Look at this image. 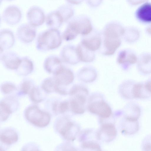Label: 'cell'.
<instances>
[{"label": "cell", "mask_w": 151, "mask_h": 151, "mask_svg": "<svg viewBox=\"0 0 151 151\" xmlns=\"http://www.w3.org/2000/svg\"><path fill=\"white\" fill-rule=\"evenodd\" d=\"M136 82L132 80H127L123 82L120 85L119 90L121 94L125 98L132 99L133 88Z\"/></svg>", "instance_id": "cell-27"}, {"label": "cell", "mask_w": 151, "mask_h": 151, "mask_svg": "<svg viewBox=\"0 0 151 151\" xmlns=\"http://www.w3.org/2000/svg\"><path fill=\"white\" fill-rule=\"evenodd\" d=\"M88 107L91 113L102 118H109L112 113L110 106L102 100L92 101L89 104Z\"/></svg>", "instance_id": "cell-10"}, {"label": "cell", "mask_w": 151, "mask_h": 151, "mask_svg": "<svg viewBox=\"0 0 151 151\" xmlns=\"http://www.w3.org/2000/svg\"><path fill=\"white\" fill-rule=\"evenodd\" d=\"M37 34L35 27L29 23L23 24L17 28L16 35L17 38L24 43H29L35 39Z\"/></svg>", "instance_id": "cell-7"}, {"label": "cell", "mask_w": 151, "mask_h": 151, "mask_svg": "<svg viewBox=\"0 0 151 151\" xmlns=\"http://www.w3.org/2000/svg\"><path fill=\"white\" fill-rule=\"evenodd\" d=\"M68 26L78 35H87L93 28L90 19L85 15H80L72 18L68 22Z\"/></svg>", "instance_id": "cell-3"}, {"label": "cell", "mask_w": 151, "mask_h": 151, "mask_svg": "<svg viewBox=\"0 0 151 151\" xmlns=\"http://www.w3.org/2000/svg\"><path fill=\"white\" fill-rule=\"evenodd\" d=\"M140 36V32L137 29L133 27H129L125 28L122 37L126 42L132 43L137 41Z\"/></svg>", "instance_id": "cell-28"}, {"label": "cell", "mask_w": 151, "mask_h": 151, "mask_svg": "<svg viewBox=\"0 0 151 151\" xmlns=\"http://www.w3.org/2000/svg\"><path fill=\"white\" fill-rule=\"evenodd\" d=\"M69 4L73 5H78L81 4L84 0H65Z\"/></svg>", "instance_id": "cell-42"}, {"label": "cell", "mask_w": 151, "mask_h": 151, "mask_svg": "<svg viewBox=\"0 0 151 151\" xmlns=\"http://www.w3.org/2000/svg\"><path fill=\"white\" fill-rule=\"evenodd\" d=\"M57 84L53 77H47L42 82L40 87L42 91L47 93L56 92Z\"/></svg>", "instance_id": "cell-31"}, {"label": "cell", "mask_w": 151, "mask_h": 151, "mask_svg": "<svg viewBox=\"0 0 151 151\" xmlns=\"http://www.w3.org/2000/svg\"><path fill=\"white\" fill-rule=\"evenodd\" d=\"M22 16L20 8L15 5H10L4 11L2 15L4 21L7 24L14 25L18 23Z\"/></svg>", "instance_id": "cell-8"}, {"label": "cell", "mask_w": 151, "mask_h": 151, "mask_svg": "<svg viewBox=\"0 0 151 151\" xmlns=\"http://www.w3.org/2000/svg\"><path fill=\"white\" fill-rule=\"evenodd\" d=\"M124 123L123 126L122 131L129 135L135 134L139 129V124L137 120L125 118Z\"/></svg>", "instance_id": "cell-32"}, {"label": "cell", "mask_w": 151, "mask_h": 151, "mask_svg": "<svg viewBox=\"0 0 151 151\" xmlns=\"http://www.w3.org/2000/svg\"><path fill=\"white\" fill-rule=\"evenodd\" d=\"M63 65L61 58L55 55L47 56L45 59L43 63V68L45 71L48 73L52 74Z\"/></svg>", "instance_id": "cell-17"}, {"label": "cell", "mask_w": 151, "mask_h": 151, "mask_svg": "<svg viewBox=\"0 0 151 151\" xmlns=\"http://www.w3.org/2000/svg\"><path fill=\"white\" fill-rule=\"evenodd\" d=\"M146 31L148 34L151 35V24L147 28Z\"/></svg>", "instance_id": "cell-44"}, {"label": "cell", "mask_w": 151, "mask_h": 151, "mask_svg": "<svg viewBox=\"0 0 151 151\" xmlns=\"http://www.w3.org/2000/svg\"><path fill=\"white\" fill-rule=\"evenodd\" d=\"M62 37L58 29L49 28L38 35L36 42V48L41 52L56 49L62 43Z\"/></svg>", "instance_id": "cell-1"}, {"label": "cell", "mask_w": 151, "mask_h": 151, "mask_svg": "<svg viewBox=\"0 0 151 151\" xmlns=\"http://www.w3.org/2000/svg\"><path fill=\"white\" fill-rule=\"evenodd\" d=\"M8 0V1H11V0Z\"/></svg>", "instance_id": "cell-45"}, {"label": "cell", "mask_w": 151, "mask_h": 151, "mask_svg": "<svg viewBox=\"0 0 151 151\" xmlns=\"http://www.w3.org/2000/svg\"><path fill=\"white\" fill-rule=\"evenodd\" d=\"M78 35L71 28L67 25L62 36V38L64 40L68 41L75 39Z\"/></svg>", "instance_id": "cell-37"}, {"label": "cell", "mask_w": 151, "mask_h": 151, "mask_svg": "<svg viewBox=\"0 0 151 151\" xmlns=\"http://www.w3.org/2000/svg\"><path fill=\"white\" fill-rule=\"evenodd\" d=\"M53 75L57 84L65 89L73 83L74 78L72 71L63 65Z\"/></svg>", "instance_id": "cell-6"}, {"label": "cell", "mask_w": 151, "mask_h": 151, "mask_svg": "<svg viewBox=\"0 0 151 151\" xmlns=\"http://www.w3.org/2000/svg\"><path fill=\"white\" fill-rule=\"evenodd\" d=\"M148 0H127L128 2L130 5H136L145 2Z\"/></svg>", "instance_id": "cell-41"}, {"label": "cell", "mask_w": 151, "mask_h": 151, "mask_svg": "<svg viewBox=\"0 0 151 151\" xmlns=\"http://www.w3.org/2000/svg\"><path fill=\"white\" fill-rule=\"evenodd\" d=\"M134 99H146L151 96V93L148 91L145 83L135 82L133 91Z\"/></svg>", "instance_id": "cell-26"}, {"label": "cell", "mask_w": 151, "mask_h": 151, "mask_svg": "<svg viewBox=\"0 0 151 151\" xmlns=\"http://www.w3.org/2000/svg\"><path fill=\"white\" fill-rule=\"evenodd\" d=\"M97 76L96 70L91 67H85L80 69L77 73V76L81 81L85 83L93 82Z\"/></svg>", "instance_id": "cell-23"}, {"label": "cell", "mask_w": 151, "mask_h": 151, "mask_svg": "<svg viewBox=\"0 0 151 151\" xmlns=\"http://www.w3.org/2000/svg\"><path fill=\"white\" fill-rule=\"evenodd\" d=\"M7 98H9V97H7ZM11 98L10 97V98ZM16 102H17V101H16Z\"/></svg>", "instance_id": "cell-46"}, {"label": "cell", "mask_w": 151, "mask_h": 151, "mask_svg": "<svg viewBox=\"0 0 151 151\" xmlns=\"http://www.w3.org/2000/svg\"><path fill=\"white\" fill-rule=\"evenodd\" d=\"M137 19L142 22L151 23V3L145 2L137 10Z\"/></svg>", "instance_id": "cell-21"}, {"label": "cell", "mask_w": 151, "mask_h": 151, "mask_svg": "<svg viewBox=\"0 0 151 151\" xmlns=\"http://www.w3.org/2000/svg\"><path fill=\"white\" fill-rule=\"evenodd\" d=\"M101 44L100 49L101 52L106 56L113 55L120 46L121 38L113 35L101 33Z\"/></svg>", "instance_id": "cell-5"}, {"label": "cell", "mask_w": 151, "mask_h": 151, "mask_svg": "<svg viewBox=\"0 0 151 151\" xmlns=\"http://www.w3.org/2000/svg\"><path fill=\"white\" fill-rule=\"evenodd\" d=\"M69 106L71 111L74 113L81 114L85 111L84 106L79 103L73 99H72L70 103Z\"/></svg>", "instance_id": "cell-35"}, {"label": "cell", "mask_w": 151, "mask_h": 151, "mask_svg": "<svg viewBox=\"0 0 151 151\" xmlns=\"http://www.w3.org/2000/svg\"><path fill=\"white\" fill-rule=\"evenodd\" d=\"M27 18L28 23L35 27L43 24L46 17L44 11L41 8L33 6L27 11Z\"/></svg>", "instance_id": "cell-13"}, {"label": "cell", "mask_w": 151, "mask_h": 151, "mask_svg": "<svg viewBox=\"0 0 151 151\" xmlns=\"http://www.w3.org/2000/svg\"><path fill=\"white\" fill-rule=\"evenodd\" d=\"M138 57L132 50L124 49L118 54L117 62L124 70H128L132 65L137 63Z\"/></svg>", "instance_id": "cell-11"}, {"label": "cell", "mask_w": 151, "mask_h": 151, "mask_svg": "<svg viewBox=\"0 0 151 151\" xmlns=\"http://www.w3.org/2000/svg\"><path fill=\"white\" fill-rule=\"evenodd\" d=\"M56 128L60 134L65 139L73 141L79 131V128L73 122L66 117L61 118L57 120Z\"/></svg>", "instance_id": "cell-4"}, {"label": "cell", "mask_w": 151, "mask_h": 151, "mask_svg": "<svg viewBox=\"0 0 151 151\" xmlns=\"http://www.w3.org/2000/svg\"><path fill=\"white\" fill-rule=\"evenodd\" d=\"M17 103L13 99L7 98L0 101V120H6L17 107Z\"/></svg>", "instance_id": "cell-16"}, {"label": "cell", "mask_w": 151, "mask_h": 151, "mask_svg": "<svg viewBox=\"0 0 151 151\" xmlns=\"http://www.w3.org/2000/svg\"><path fill=\"white\" fill-rule=\"evenodd\" d=\"M145 84L147 90L151 93V78L148 79Z\"/></svg>", "instance_id": "cell-43"}, {"label": "cell", "mask_w": 151, "mask_h": 151, "mask_svg": "<svg viewBox=\"0 0 151 151\" xmlns=\"http://www.w3.org/2000/svg\"><path fill=\"white\" fill-rule=\"evenodd\" d=\"M60 58L63 62L71 65L76 64L80 61L76 47L71 45H67L62 48Z\"/></svg>", "instance_id": "cell-14"}, {"label": "cell", "mask_w": 151, "mask_h": 151, "mask_svg": "<svg viewBox=\"0 0 151 151\" xmlns=\"http://www.w3.org/2000/svg\"><path fill=\"white\" fill-rule=\"evenodd\" d=\"M24 116L29 122L39 127L47 126L51 119L49 113L41 110L35 105H31L27 108L24 112Z\"/></svg>", "instance_id": "cell-2"}, {"label": "cell", "mask_w": 151, "mask_h": 151, "mask_svg": "<svg viewBox=\"0 0 151 151\" xmlns=\"http://www.w3.org/2000/svg\"><path fill=\"white\" fill-rule=\"evenodd\" d=\"M1 92L5 94H9L17 90L15 85L10 81H4L1 83L0 86Z\"/></svg>", "instance_id": "cell-34"}, {"label": "cell", "mask_w": 151, "mask_h": 151, "mask_svg": "<svg viewBox=\"0 0 151 151\" xmlns=\"http://www.w3.org/2000/svg\"><path fill=\"white\" fill-rule=\"evenodd\" d=\"M35 86L34 82L32 79L29 78L23 79L19 84L17 89V94L18 96H22L29 94Z\"/></svg>", "instance_id": "cell-29"}, {"label": "cell", "mask_w": 151, "mask_h": 151, "mask_svg": "<svg viewBox=\"0 0 151 151\" xmlns=\"http://www.w3.org/2000/svg\"><path fill=\"white\" fill-rule=\"evenodd\" d=\"M46 24L49 28L58 29L64 22L59 12L57 10L49 13L45 19Z\"/></svg>", "instance_id": "cell-22"}, {"label": "cell", "mask_w": 151, "mask_h": 151, "mask_svg": "<svg viewBox=\"0 0 151 151\" xmlns=\"http://www.w3.org/2000/svg\"><path fill=\"white\" fill-rule=\"evenodd\" d=\"M17 133L14 129L11 128L4 129L0 132V141L2 143L10 145L16 142L18 140Z\"/></svg>", "instance_id": "cell-25"}, {"label": "cell", "mask_w": 151, "mask_h": 151, "mask_svg": "<svg viewBox=\"0 0 151 151\" xmlns=\"http://www.w3.org/2000/svg\"><path fill=\"white\" fill-rule=\"evenodd\" d=\"M117 134L116 129L113 124L106 123L101 126L97 134L98 137L99 139L109 142L115 138Z\"/></svg>", "instance_id": "cell-18"}, {"label": "cell", "mask_w": 151, "mask_h": 151, "mask_svg": "<svg viewBox=\"0 0 151 151\" xmlns=\"http://www.w3.org/2000/svg\"><path fill=\"white\" fill-rule=\"evenodd\" d=\"M87 4L90 7L96 8L99 6L102 2V0H85Z\"/></svg>", "instance_id": "cell-40"}, {"label": "cell", "mask_w": 151, "mask_h": 151, "mask_svg": "<svg viewBox=\"0 0 151 151\" xmlns=\"http://www.w3.org/2000/svg\"><path fill=\"white\" fill-rule=\"evenodd\" d=\"M41 88L35 86L29 92V97L33 102L39 103L42 101L44 98L42 95Z\"/></svg>", "instance_id": "cell-33"}, {"label": "cell", "mask_w": 151, "mask_h": 151, "mask_svg": "<svg viewBox=\"0 0 151 151\" xmlns=\"http://www.w3.org/2000/svg\"><path fill=\"white\" fill-rule=\"evenodd\" d=\"M21 58L16 52L7 51L0 54V60L3 66L6 69L15 70L18 67Z\"/></svg>", "instance_id": "cell-12"}, {"label": "cell", "mask_w": 151, "mask_h": 151, "mask_svg": "<svg viewBox=\"0 0 151 151\" xmlns=\"http://www.w3.org/2000/svg\"><path fill=\"white\" fill-rule=\"evenodd\" d=\"M15 42V38L13 32L8 29H3L0 32V54L5 50L12 47Z\"/></svg>", "instance_id": "cell-15"}, {"label": "cell", "mask_w": 151, "mask_h": 151, "mask_svg": "<svg viewBox=\"0 0 151 151\" xmlns=\"http://www.w3.org/2000/svg\"><path fill=\"white\" fill-rule=\"evenodd\" d=\"M34 68L32 61L29 57L25 56L21 58L20 63L15 71L19 76H26L32 72Z\"/></svg>", "instance_id": "cell-20"}, {"label": "cell", "mask_w": 151, "mask_h": 151, "mask_svg": "<svg viewBox=\"0 0 151 151\" xmlns=\"http://www.w3.org/2000/svg\"><path fill=\"white\" fill-rule=\"evenodd\" d=\"M68 102L66 101L61 102L59 104L55 102L53 106V109L55 112L64 113L67 111L69 108Z\"/></svg>", "instance_id": "cell-36"}, {"label": "cell", "mask_w": 151, "mask_h": 151, "mask_svg": "<svg viewBox=\"0 0 151 151\" xmlns=\"http://www.w3.org/2000/svg\"><path fill=\"white\" fill-rule=\"evenodd\" d=\"M90 50L95 52L100 49L101 44V33L94 29L87 35L82 36L81 42Z\"/></svg>", "instance_id": "cell-9"}, {"label": "cell", "mask_w": 151, "mask_h": 151, "mask_svg": "<svg viewBox=\"0 0 151 151\" xmlns=\"http://www.w3.org/2000/svg\"><path fill=\"white\" fill-rule=\"evenodd\" d=\"M83 149L95 150H101L100 146L97 143L91 141L83 142L82 144Z\"/></svg>", "instance_id": "cell-38"}, {"label": "cell", "mask_w": 151, "mask_h": 151, "mask_svg": "<svg viewBox=\"0 0 151 151\" xmlns=\"http://www.w3.org/2000/svg\"><path fill=\"white\" fill-rule=\"evenodd\" d=\"M142 145L143 150H151V135H149L144 138Z\"/></svg>", "instance_id": "cell-39"}, {"label": "cell", "mask_w": 151, "mask_h": 151, "mask_svg": "<svg viewBox=\"0 0 151 151\" xmlns=\"http://www.w3.org/2000/svg\"><path fill=\"white\" fill-rule=\"evenodd\" d=\"M137 68L139 72L144 75L151 73V54L147 52L141 54L138 57Z\"/></svg>", "instance_id": "cell-19"}, {"label": "cell", "mask_w": 151, "mask_h": 151, "mask_svg": "<svg viewBox=\"0 0 151 151\" xmlns=\"http://www.w3.org/2000/svg\"><path fill=\"white\" fill-rule=\"evenodd\" d=\"M76 48L80 61L90 63L94 60L95 57V52L88 49L81 42L78 45Z\"/></svg>", "instance_id": "cell-24"}, {"label": "cell", "mask_w": 151, "mask_h": 151, "mask_svg": "<svg viewBox=\"0 0 151 151\" xmlns=\"http://www.w3.org/2000/svg\"><path fill=\"white\" fill-rule=\"evenodd\" d=\"M57 10L60 14L64 22H68L72 18L74 14L73 8L68 4L61 6Z\"/></svg>", "instance_id": "cell-30"}]
</instances>
